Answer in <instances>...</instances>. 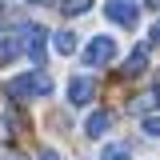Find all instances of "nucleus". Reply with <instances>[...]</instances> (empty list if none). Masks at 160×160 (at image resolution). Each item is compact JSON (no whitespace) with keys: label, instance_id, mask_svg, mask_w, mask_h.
Wrapping results in <instances>:
<instances>
[{"label":"nucleus","instance_id":"obj_15","mask_svg":"<svg viewBox=\"0 0 160 160\" xmlns=\"http://www.w3.org/2000/svg\"><path fill=\"white\" fill-rule=\"evenodd\" d=\"M156 4H160V0H144V8H156Z\"/></svg>","mask_w":160,"mask_h":160},{"label":"nucleus","instance_id":"obj_14","mask_svg":"<svg viewBox=\"0 0 160 160\" xmlns=\"http://www.w3.org/2000/svg\"><path fill=\"white\" fill-rule=\"evenodd\" d=\"M36 160H64V156H60L56 148H44V152H40V156H36Z\"/></svg>","mask_w":160,"mask_h":160},{"label":"nucleus","instance_id":"obj_4","mask_svg":"<svg viewBox=\"0 0 160 160\" xmlns=\"http://www.w3.org/2000/svg\"><path fill=\"white\" fill-rule=\"evenodd\" d=\"M44 36H48V32H44V24H28V28H24L20 52L32 60V64H40V60H44Z\"/></svg>","mask_w":160,"mask_h":160},{"label":"nucleus","instance_id":"obj_12","mask_svg":"<svg viewBox=\"0 0 160 160\" xmlns=\"http://www.w3.org/2000/svg\"><path fill=\"white\" fill-rule=\"evenodd\" d=\"M144 132L156 136V132H160V120H156V116H144Z\"/></svg>","mask_w":160,"mask_h":160},{"label":"nucleus","instance_id":"obj_7","mask_svg":"<svg viewBox=\"0 0 160 160\" xmlns=\"http://www.w3.org/2000/svg\"><path fill=\"white\" fill-rule=\"evenodd\" d=\"M144 68H148V44H136L132 56L124 60V76H140Z\"/></svg>","mask_w":160,"mask_h":160},{"label":"nucleus","instance_id":"obj_11","mask_svg":"<svg viewBox=\"0 0 160 160\" xmlns=\"http://www.w3.org/2000/svg\"><path fill=\"white\" fill-rule=\"evenodd\" d=\"M100 160H132V152H128L124 144H104V148H100Z\"/></svg>","mask_w":160,"mask_h":160},{"label":"nucleus","instance_id":"obj_13","mask_svg":"<svg viewBox=\"0 0 160 160\" xmlns=\"http://www.w3.org/2000/svg\"><path fill=\"white\" fill-rule=\"evenodd\" d=\"M0 160H24V156H20L16 148H0Z\"/></svg>","mask_w":160,"mask_h":160},{"label":"nucleus","instance_id":"obj_3","mask_svg":"<svg viewBox=\"0 0 160 160\" xmlns=\"http://www.w3.org/2000/svg\"><path fill=\"white\" fill-rule=\"evenodd\" d=\"M104 16L112 20V24H120V28H136L140 8L132 4V0H108V4H104Z\"/></svg>","mask_w":160,"mask_h":160},{"label":"nucleus","instance_id":"obj_9","mask_svg":"<svg viewBox=\"0 0 160 160\" xmlns=\"http://www.w3.org/2000/svg\"><path fill=\"white\" fill-rule=\"evenodd\" d=\"M16 56H20V40H16V36H4V40H0V68L12 64Z\"/></svg>","mask_w":160,"mask_h":160},{"label":"nucleus","instance_id":"obj_16","mask_svg":"<svg viewBox=\"0 0 160 160\" xmlns=\"http://www.w3.org/2000/svg\"><path fill=\"white\" fill-rule=\"evenodd\" d=\"M28 4H56V0H28Z\"/></svg>","mask_w":160,"mask_h":160},{"label":"nucleus","instance_id":"obj_5","mask_svg":"<svg viewBox=\"0 0 160 160\" xmlns=\"http://www.w3.org/2000/svg\"><path fill=\"white\" fill-rule=\"evenodd\" d=\"M92 96H96V84L88 76H72L68 80V100H72V104H88Z\"/></svg>","mask_w":160,"mask_h":160},{"label":"nucleus","instance_id":"obj_6","mask_svg":"<svg viewBox=\"0 0 160 160\" xmlns=\"http://www.w3.org/2000/svg\"><path fill=\"white\" fill-rule=\"evenodd\" d=\"M108 128H112V112H108V108H96L92 116L84 120V132H88L92 140H96V136H104Z\"/></svg>","mask_w":160,"mask_h":160},{"label":"nucleus","instance_id":"obj_8","mask_svg":"<svg viewBox=\"0 0 160 160\" xmlns=\"http://www.w3.org/2000/svg\"><path fill=\"white\" fill-rule=\"evenodd\" d=\"M52 48H56L60 56H72V52H76V32H68V28H60L56 36H52Z\"/></svg>","mask_w":160,"mask_h":160},{"label":"nucleus","instance_id":"obj_1","mask_svg":"<svg viewBox=\"0 0 160 160\" xmlns=\"http://www.w3.org/2000/svg\"><path fill=\"white\" fill-rule=\"evenodd\" d=\"M8 92L16 100H28V96H48L52 92V80L44 76V72H28V76H16L8 84Z\"/></svg>","mask_w":160,"mask_h":160},{"label":"nucleus","instance_id":"obj_2","mask_svg":"<svg viewBox=\"0 0 160 160\" xmlns=\"http://www.w3.org/2000/svg\"><path fill=\"white\" fill-rule=\"evenodd\" d=\"M112 56H116V40L112 36H92L88 44H84V64L88 68H104V64H112Z\"/></svg>","mask_w":160,"mask_h":160},{"label":"nucleus","instance_id":"obj_10","mask_svg":"<svg viewBox=\"0 0 160 160\" xmlns=\"http://www.w3.org/2000/svg\"><path fill=\"white\" fill-rule=\"evenodd\" d=\"M96 0H56V8L64 12V16H80V12H88Z\"/></svg>","mask_w":160,"mask_h":160}]
</instances>
